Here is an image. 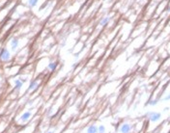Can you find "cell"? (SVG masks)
<instances>
[{"instance_id":"cell-2","label":"cell","mask_w":170,"mask_h":133,"mask_svg":"<svg viewBox=\"0 0 170 133\" xmlns=\"http://www.w3.org/2000/svg\"><path fill=\"white\" fill-rule=\"evenodd\" d=\"M0 58H1V60H3V61H8V60H10L11 54H10V52L8 51L7 48H3V49L1 50V52H0Z\"/></svg>"},{"instance_id":"cell-9","label":"cell","mask_w":170,"mask_h":133,"mask_svg":"<svg viewBox=\"0 0 170 133\" xmlns=\"http://www.w3.org/2000/svg\"><path fill=\"white\" fill-rule=\"evenodd\" d=\"M14 83H15V90H20V89L21 88V86L23 85V83L20 81V79H17V80H15Z\"/></svg>"},{"instance_id":"cell-6","label":"cell","mask_w":170,"mask_h":133,"mask_svg":"<svg viewBox=\"0 0 170 133\" xmlns=\"http://www.w3.org/2000/svg\"><path fill=\"white\" fill-rule=\"evenodd\" d=\"M30 117H31V113L30 112H25V113H23L21 115V117L20 118V120L22 121H26L27 120H29Z\"/></svg>"},{"instance_id":"cell-16","label":"cell","mask_w":170,"mask_h":133,"mask_svg":"<svg viewBox=\"0 0 170 133\" xmlns=\"http://www.w3.org/2000/svg\"><path fill=\"white\" fill-rule=\"evenodd\" d=\"M167 13H169V14H170V7H168V8H167Z\"/></svg>"},{"instance_id":"cell-17","label":"cell","mask_w":170,"mask_h":133,"mask_svg":"<svg viewBox=\"0 0 170 133\" xmlns=\"http://www.w3.org/2000/svg\"><path fill=\"white\" fill-rule=\"evenodd\" d=\"M47 133H53V131H48Z\"/></svg>"},{"instance_id":"cell-8","label":"cell","mask_w":170,"mask_h":133,"mask_svg":"<svg viewBox=\"0 0 170 133\" xmlns=\"http://www.w3.org/2000/svg\"><path fill=\"white\" fill-rule=\"evenodd\" d=\"M38 85H39V83H38V81H37V80H34V81H32V82L29 84V87H28V91H32V90L36 89V88L38 87Z\"/></svg>"},{"instance_id":"cell-18","label":"cell","mask_w":170,"mask_h":133,"mask_svg":"<svg viewBox=\"0 0 170 133\" xmlns=\"http://www.w3.org/2000/svg\"><path fill=\"white\" fill-rule=\"evenodd\" d=\"M84 133H85V132H84ZM86 133H87V132H86Z\"/></svg>"},{"instance_id":"cell-5","label":"cell","mask_w":170,"mask_h":133,"mask_svg":"<svg viewBox=\"0 0 170 133\" xmlns=\"http://www.w3.org/2000/svg\"><path fill=\"white\" fill-rule=\"evenodd\" d=\"M87 133H98V127L95 124H91L87 128Z\"/></svg>"},{"instance_id":"cell-7","label":"cell","mask_w":170,"mask_h":133,"mask_svg":"<svg viewBox=\"0 0 170 133\" xmlns=\"http://www.w3.org/2000/svg\"><path fill=\"white\" fill-rule=\"evenodd\" d=\"M111 19V18H109V17H105V18H104L101 21H100V25L102 26V27H105V26H106V24L109 22V20Z\"/></svg>"},{"instance_id":"cell-13","label":"cell","mask_w":170,"mask_h":133,"mask_svg":"<svg viewBox=\"0 0 170 133\" xmlns=\"http://www.w3.org/2000/svg\"><path fill=\"white\" fill-rule=\"evenodd\" d=\"M157 102H158V99H152V100H150L149 101V105H151V106H155V105H157Z\"/></svg>"},{"instance_id":"cell-11","label":"cell","mask_w":170,"mask_h":133,"mask_svg":"<svg viewBox=\"0 0 170 133\" xmlns=\"http://www.w3.org/2000/svg\"><path fill=\"white\" fill-rule=\"evenodd\" d=\"M57 68V63L56 62H50L48 64V70L49 71H54Z\"/></svg>"},{"instance_id":"cell-3","label":"cell","mask_w":170,"mask_h":133,"mask_svg":"<svg viewBox=\"0 0 170 133\" xmlns=\"http://www.w3.org/2000/svg\"><path fill=\"white\" fill-rule=\"evenodd\" d=\"M131 125L130 124V123H128V122H125V123H123L121 126H120V131H121V133H130L131 131Z\"/></svg>"},{"instance_id":"cell-4","label":"cell","mask_w":170,"mask_h":133,"mask_svg":"<svg viewBox=\"0 0 170 133\" xmlns=\"http://www.w3.org/2000/svg\"><path fill=\"white\" fill-rule=\"evenodd\" d=\"M11 47H12L13 51H15L19 47V39L18 38H13L11 40Z\"/></svg>"},{"instance_id":"cell-14","label":"cell","mask_w":170,"mask_h":133,"mask_svg":"<svg viewBox=\"0 0 170 133\" xmlns=\"http://www.w3.org/2000/svg\"><path fill=\"white\" fill-rule=\"evenodd\" d=\"M167 100H170V95H167V96L163 98V101H167Z\"/></svg>"},{"instance_id":"cell-12","label":"cell","mask_w":170,"mask_h":133,"mask_svg":"<svg viewBox=\"0 0 170 133\" xmlns=\"http://www.w3.org/2000/svg\"><path fill=\"white\" fill-rule=\"evenodd\" d=\"M106 132V129H105V126L101 124L99 127H98V133H105Z\"/></svg>"},{"instance_id":"cell-15","label":"cell","mask_w":170,"mask_h":133,"mask_svg":"<svg viewBox=\"0 0 170 133\" xmlns=\"http://www.w3.org/2000/svg\"><path fill=\"white\" fill-rule=\"evenodd\" d=\"M20 81H21L22 83H24V82L27 81V78H26V77H25V78H20Z\"/></svg>"},{"instance_id":"cell-10","label":"cell","mask_w":170,"mask_h":133,"mask_svg":"<svg viewBox=\"0 0 170 133\" xmlns=\"http://www.w3.org/2000/svg\"><path fill=\"white\" fill-rule=\"evenodd\" d=\"M38 2H39V0H28V1H27V4H28L29 7L33 8V7H35V6L38 4Z\"/></svg>"},{"instance_id":"cell-1","label":"cell","mask_w":170,"mask_h":133,"mask_svg":"<svg viewBox=\"0 0 170 133\" xmlns=\"http://www.w3.org/2000/svg\"><path fill=\"white\" fill-rule=\"evenodd\" d=\"M146 117H148L149 120H150L152 122H157V121H158L160 120L161 114L158 113V112H149V113H147Z\"/></svg>"}]
</instances>
